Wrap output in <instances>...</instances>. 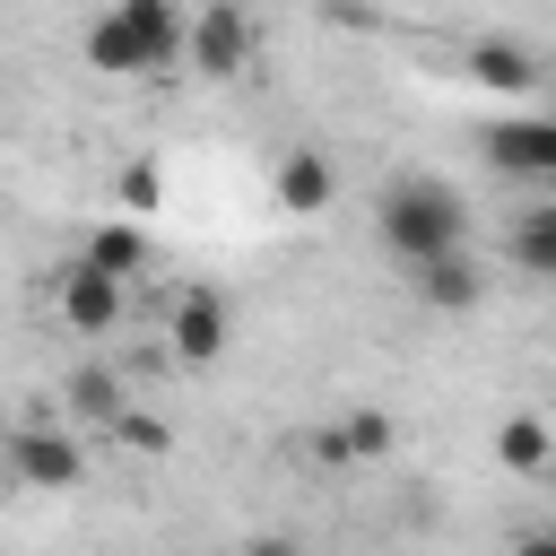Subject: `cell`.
Returning a JSON list of instances; mask_svg holds the SVG:
<instances>
[{
	"mask_svg": "<svg viewBox=\"0 0 556 556\" xmlns=\"http://www.w3.org/2000/svg\"><path fill=\"white\" fill-rule=\"evenodd\" d=\"M513 556H556V521H547V530H521V539H513Z\"/></svg>",
	"mask_w": 556,
	"mask_h": 556,
	"instance_id": "obj_19",
	"label": "cell"
},
{
	"mask_svg": "<svg viewBox=\"0 0 556 556\" xmlns=\"http://www.w3.org/2000/svg\"><path fill=\"white\" fill-rule=\"evenodd\" d=\"M469 78L495 87V96H521V87H539V61H530V43H513V35H478V43H469Z\"/></svg>",
	"mask_w": 556,
	"mask_h": 556,
	"instance_id": "obj_14",
	"label": "cell"
},
{
	"mask_svg": "<svg viewBox=\"0 0 556 556\" xmlns=\"http://www.w3.org/2000/svg\"><path fill=\"white\" fill-rule=\"evenodd\" d=\"M269 200H278V217H321V208L339 200L330 156H321V148H278V165H269Z\"/></svg>",
	"mask_w": 556,
	"mask_h": 556,
	"instance_id": "obj_7",
	"label": "cell"
},
{
	"mask_svg": "<svg viewBox=\"0 0 556 556\" xmlns=\"http://www.w3.org/2000/svg\"><path fill=\"white\" fill-rule=\"evenodd\" d=\"M113 200H122L130 217H156V208H165V174H156V165H122V182H113Z\"/></svg>",
	"mask_w": 556,
	"mask_h": 556,
	"instance_id": "obj_17",
	"label": "cell"
},
{
	"mask_svg": "<svg viewBox=\"0 0 556 556\" xmlns=\"http://www.w3.org/2000/svg\"><path fill=\"white\" fill-rule=\"evenodd\" d=\"M104 434H113L122 452H165V443H174V426H165V417H148V408H122Z\"/></svg>",
	"mask_w": 556,
	"mask_h": 556,
	"instance_id": "obj_18",
	"label": "cell"
},
{
	"mask_svg": "<svg viewBox=\"0 0 556 556\" xmlns=\"http://www.w3.org/2000/svg\"><path fill=\"white\" fill-rule=\"evenodd\" d=\"M191 70H200V78H243V70H252V17H243L235 0H208V9L191 17Z\"/></svg>",
	"mask_w": 556,
	"mask_h": 556,
	"instance_id": "obj_6",
	"label": "cell"
},
{
	"mask_svg": "<svg viewBox=\"0 0 556 556\" xmlns=\"http://www.w3.org/2000/svg\"><path fill=\"white\" fill-rule=\"evenodd\" d=\"M504 261H513L521 278H556V208H547V200H539V208H513Z\"/></svg>",
	"mask_w": 556,
	"mask_h": 556,
	"instance_id": "obj_15",
	"label": "cell"
},
{
	"mask_svg": "<svg viewBox=\"0 0 556 556\" xmlns=\"http://www.w3.org/2000/svg\"><path fill=\"white\" fill-rule=\"evenodd\" d=\"M495 460H504L513 478H547V469H556V426H547L539 408L495 417Z\"/></svg>",
	"mask_w": 556,
	"mask_h": 556,
	"instance_id": "obj_10",
	"label": "cell"
},
{
	"mask_svg": "<svg viewBox=\"0 0 556 556\" xmlns=\"http://www.w3.org/2000/svg\"><path fill=\"white\" fill-rule=\"evenodd\" d=\"M243 556H304V547H295V539H278V530H269V539H252V547H243Z\"/></svg>",
	"mask_w": 556,
	"mask_h": 556,
	"instance_id": "obj_20",
	"label": "cell"
},
{
	"mask_svg": "<svg viewBox=\"0 0 556 556\" xmlns=\"http://www.w3.org/2000/svg\"><path fill=\"white\" fill-rule=\"evenodd\" d=\"M78 261H96V269L122 278V287L148 278V261H156V252H148V217H113V226H96V235L78 243Z\"/></svg>",
	"mask_w": 556,
	"mask_h": 556,
	"instance_id": "obj_11",
	"label": "cell"
},
{
	"mask_svg": "<svg viewBox=\"0 0 556 556\" xmlns=\"http://www.w3.org/2000/svg\"><path fill=\"white\" fill-rule=\"evenodd\" d=\"M408 287H417L426 313H478V304H486V269H478V252H443V261L408 269Z\"/></svg>",
	"mask_w": 556,
	"mask_h": 556,
	"instance_id": "obj_9",
	"label": "cell"
},
{
	"mask_svg": "<svg viewBox=\"0 0 556 556\" xmlns=\"http://www.w3.org/2000/svg\"><path fill=\"white\" fill-rule=\"evenodd\" d=\"M9 469H17V486H35V495H70V486H87V443H78V426L26 417V426L9 434Z\"/></svg>",
	"mask_w": 556,
	"mask_h": 556,
	"instance_id": "obj_2",
	"label": "cell"
},
{
	"mask_svg": "<svg viewBox=\"0 0 556 556\" xmlns=\"http://www.w3.org/2000/svg\"><path fill=\"white\" fill-rule=\"evenodd\" d=\"M374 235H382V252H391L400 269H426V261H443V252H469V200H460L443 174H400V182H382V200H374Z\"/></svg>",
	"mask_w": 556,
	"mask_h": 556,
	"instance_id": "obj_1",
	"label": "cell"
},
{
	"mask_svg": "<svg viewBox=\"0 0 556 556\" xmlns=\"http://www.w3.org/2000/svg\"><path fill=\"white\" fill-rule=\"evenodd\" d=\"M52 304H61V330H70V339H104V330H122L130 287H122V278H104L96 261H70V269H61V287H52Z\"/></svg>",
	"mask_w": 556,
	"mask_h": 556,
	"instance_id": "obj_4",
	"label": "cell"
},
{
	"mask_svg": "<svg viewBox=\"0 0 556 556\" xmlns=\"http://www.w3.org/2000/svg\"><path fill=\"white\" fill-rule=\"evenodd\" d=\"M478 148L513 182H556V113H504V122H486Z\"/></svg>",
	"mask_w": 556,
	"mask_h": 556,
	"instance_id": "obj_3",
	"label": "cell"
},
{
	"mask_svg": "<svg viewBox=\"0 0 556 556\" xmlns=\"http://www.w3.org/2000/svg\"><path fill=\"white\" fill-rule=\"evenodd\" d=\"M391 443H400L391 408H348V417H339V426L321 434V452H330V460H382Z\"/></svg>",
	"mask_w": 556,
	"mask_h": 556,
	"instance_id": "obj_16",
	"label": "cell"
},
{
	"mask_svg": "<svg viewBox=\"0 0 556 556\" xmlns=\"http://www.w3.org/2000/svg\"><path fill=\"white\" fill-rule=\"evenodd\" d=\"M226 339H235L226 295H217V287H182V295H174V313H165V348H174V365H217V356H226Z\"/></svg>",
	"mask_w": 556,
	"mask_h": 556,
	"instance_id": "obj_5",
	"label": "cell"
},
{
	"mask_svg": "<svg viewBox=\"0 0 556 556\" xmlns=\"http://www.w3.org/2000/svg\"><path fill=\"white\" fill-rule=\"evenodd\" d=\"M78 52H87V70H104V78H148V52H139V35L122 26V9H104V17H87V35H78Z\"/></svg>",
	"mask_w": 556,
	"mask_h": 556,
	"instance_id": "obj_13",
	"label": "cell"
},
{
	"mask_svg": "<svg viewBox=\"0 0 556 556\" xmlns=\"http://www.w3.org/2000/svg\"><path fill=\"white\" fill-rule=\"evenodd\" d=\"M61 408H70V426H113L130 408V391H122L113 365H70L61 374Z\"/></svg>",
	"mask_w": 556,
	"mask_h": 556,
	"instance_id": "obj_12",
	"label": "cell"
},
{
	"mask_svg": "<svg viewBox=\"0 0 556 556\" xmlns=\"http://www.w3.org/2000/svg\"><path fill=\"white\" fill-rule=\"evenodd\" d=\"M113 9H122V26L139 35L148 78H165L174 61H191V17H182V0H113Z\"/></svg>",
	"mask_w": 556,
	"mask_h": 556,
	"instance_id": "obj_8",
	"label": "cell"
}]
</instances>
